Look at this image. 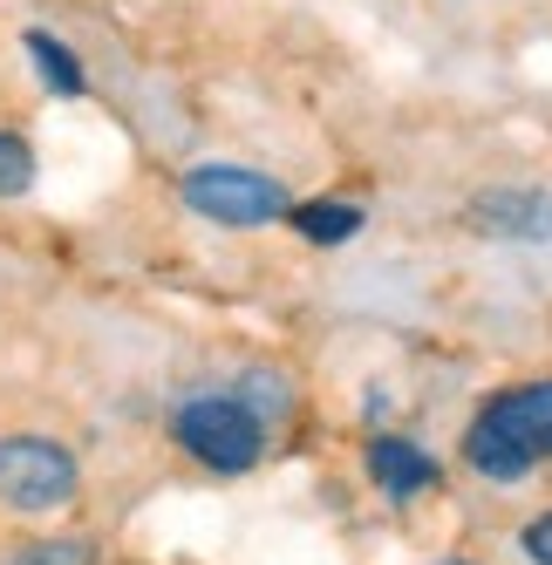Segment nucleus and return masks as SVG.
<instances>
[{
	"instance_id": "1",
	"label": "nucleus",
	"mask_w": 552,
	"mask_h": 565,
	"mask_svg": "<svg viewBox=\"0 0 552 565\" xmlns=\"http://www.w3.org/2000/svg\"><path fill=\"white\" fill-rule=\"evenodd\" d=\"M552 457V382L498 388L464 429V463L491 483H519Z\"/></svg>"
},
{
	"instance_id": "2",
	"label": "nucleus",
	"mask_w": 552,
	"mask_h": 565,
	"mask_svg": "<svg viewBox=\"0 0 552 565\" xmlns=\"http://www.w3.org/2000/svg\"><path fill=\"white\" fill-rule=\"evenodd\" d=\"M171 436H178L184 457H199L219 477H240L266 457V416L246 395H191L171 416Z\"/></svg>"
},
{
	"instance_id": "3",
	"label": "nucleus",
	"mask_w": 552,
	"mask_h": 565,
	"mask_svg": "<svg viewBox=\"0 0 552 565\" xmlns=\"http://www.w3.org/2000/svg\"><path fill=\"white\" fill-rule=\"evenodd\" d=\"M178 198L199 218L225 225V232H259V225H280L287 218V184L280 178H266L253 164H191L178 178Z\"/></svg>"
},
{
	"instance_id": "4",
	"label": "nucleus",
	"mask_w": 552,
	"mask_h": 565,
	"mask_svg": "<svg viewBox=\"0 0 552 565\" xmlns=\"http://www.w3.org/2000/svg\"><path fill=\"white\" fill-rule=\"evenodd\" d=\"M75 491H83V470L62 443L49 436H0V504L28 511V518H49L62 511Z\"/></svg>"
},
{
	"instance_id": "5",
	"label": "nucleus",
	"mask_w": 552,
	"mask_h": 565,
	"mask_svg": "<svg viewBox=\"0 0 552 565\" xmlns=\"http://www.w3.org/2000/svg\"><path fill=\"white\" fill-rule=\"evenodd\" d=\"M464 225L519 246H552V191H478L464 205Z\"/></svg>"
},
{
	"instance_id": "6",
	"label": "nucleus",
	"mask_w": 552,
	"mask_h": 565,
	"mask_svg": "<svg viewBox=\"0 0 552 565\" xmlns=\"http://www.w3.org/2000/svg\"><path fill=\"white\" fill-rule=\"evenodd\" d=\"M369 477H375V491L396 498V504L437 491V463H429V450L410 436H369Z\"/></svg>"
},
{
	"instance_id": "7",
	"label": "nucleus",
	"mask_w": 552,
	"mask_h": 565,
	"mask_svg": "<svg viewBox=\"0 0 552 565\" xmlns=\"http://www.w3.org/2000/svg\"><path fill=\"white\" fill-rule=\"evenodd\" d=\"M287 225L307 246H348V238L369 225V212L348 205V198H307V205H287Z\"/></svg>"
},
{
	"instance_id": "8",
	"label": "nucleus",
	"mask_w": 552,
	"mask_h": 565,
	"mask_svg": "<svg viewBox=\"0 0 552 565\" xmlns=\"http://www.w3.org/2000/svg\"><path fill=\"white\" fill-rule=\"evenodd\" d=\"M21 49H28L34 75H42L55 96H83V89H89V75H83V62H75V49H68V42H55L49 28H28V34H21Z\"/></svg>"
},
{
	"instance_id": "9",
	"label": "nucleus",
	"mask_w": 552,
	"mask_h": 565,
	"mask_svg": "<svg viewBox=\"0 0 552 565\" xmlns=\"http://www.w3.org/2000/svg\"><path fill=\"white\" fill-rule=\"evenodd\" d=\"M34 191V143L21 130H0V198H28Z\"/></svg>"
},
{
	"instance_id": "10",
	"label": "nucleus",
	"mask_w": 552,
	"mask_h": 565,
	"mask_svg": "<svg viewBox=\"0 0 552 565\" xmlns=\"http://www.w3.org/2000/svg\"><path fill=\"white\" fill-rule=\"evenodd\" d=\"M96 552L83 545V539H49V545H28L21 558H8V565H89Z\"/></svg>"
},
{
	"instance_id": "11",
	"label": "nucleus",
	"mask_w": 552,
	"mask_h": 565,
	"mask_svg": "<svg viewBox=\"0 0 552 565\" xmlns=\"http://www.w3.org/2000/svg\"><path fill=\"white\" fill-rule=\"evenodd\" d=\"M519 552H526L532 565H552V511H545V518H532L526 532H519Z\"/></svg>"
},
{
	"instance_id": "12",
	"label": "nucleus",
	"mask_w": 552,
	"mask_h": 565,
	"mask_svg": "<svg viewBox=\"0 0 552 565\" xmlns=\"http://www.w3.org/2000/svg\"><path fill=\"white\" fill-rule=\"evenodd\" d=\"M444 565H470V558H444Z\"/></svg>"
}]
</instances>
